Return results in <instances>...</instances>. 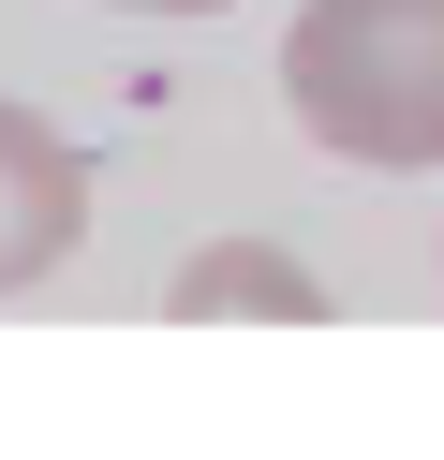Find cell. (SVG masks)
<instances>
[{
    "mask_svg": "<svg viewBox=\"0 0 444 460\" xmlns=\"http://www.w3.org/2000/svg\"><path fill=\"white\" fill-rule=\"evenodd\" d=\"M282 104L311 149L370 164V179L444 164V0H296Z\"/></svg>",
    "mask_w": 444,
    "mask_h": 460,
    "instance_id": "obj_1",
    "label": "cell"
},
{
    "mask_svg": "<svg viewBox=\"0 0 444 460\" xmlns=\"http://www.w3.org/2000/svg\"><path fill=\"white\" fill-rule=\"evenodd\" d=\"M74 238H89V149L59 119H30V104H0V297L59 282Z\"/></svg>",
    "mask_w": 444,
    "mask_h": 460,
    "instance_id": "obj_2",
    "label": "cell"
},
{
    "mask_svg": "<svg viewBox=\"0 0 444 460\" xmlns=\"http://www.w3.org/2000/svg\"><path fill=\"white\" fill-rule=\"evenodd\" d=\"M163 312H178V327H222V312H266V327H326V282L296 268V252H266V238H222V252H193V268L163 282Z\"/></svg>",
    "mask_w": 444,
    "mask_h": 460,
    "instance_id": "obj_3",
    "label": "cell"
},
{
    "mask_svg": "<svg viewBox=\"0 0 444 460\" xmlns=\"http://www.w3.org/2000/svg\"><path fill=\"white\" fill-rule=\"evenodd\" d=\"M118 15H222V0H118Z\"/></svg>",
    "mask_w": 444,
    "mask_h": 460,
    "instance_id": "obj_4",
    "label": "cell"
}]
</instances>
